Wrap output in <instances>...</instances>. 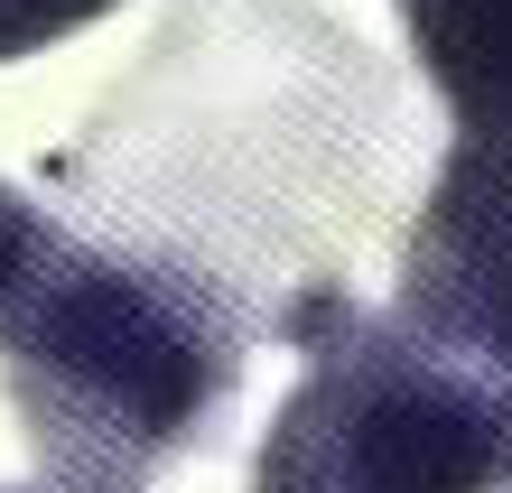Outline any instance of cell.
Wrapping results in <instances>:
<instances>
[{
	"label": "cell",
	"mask_w": 512,
	"mask_h": 493,
	"mask_svg": "<svg viewBox=\"0 0 512 493\" xmlns=\"http://www.w3.org/2000/svg\"><path fill=\"white\" fill-rule=\"evenodd\" d=\"M0 345L28 456L56 493H140L168 456L215 438L243 382L224 298L122 252H56Z\"/></svg>",
	"instance_id": "obj_1"
},
{
	"label": "cell",
	"mask_w": 512,
	"mask_h": 493,
	"mask_svg": "<svg viewBox=\"0 0 512 493\" xmlns=\"http://www.w3.org/2000/svg\"><path fill=\"white\" fill-rule=\"evenodd\" d=\"M410 317L512 382V131H466L410 242Z\"/></svg>",
	"instance_id": "obj_3"
},
{
	"label": "cell",
	"mask_w": 512,
	"mask_h": 493,
	"mask_svg": "<svg viewBox=\"0 0 512 493\" xmlns=\"http://www.w3.org/2000/svg\"><path fill=\"white\" fill-rule=\"evenodd\" d=\"M308 354L270 419L252 493H494L512 484V382L438 335L364 317L336 289L289 307Z\"/></svg>",
	"instance_id": "obj_2"
},
{
	"label": "cell",
	"mask_w": 512,
	"mask_h": 493,
	"mask_svg": "<svg viewBox=\"0 0 512 493\" xmlns=\"http://www.w3.org/2000/svg\"><path fill=\"white\" fill-rule=\"evenodd\" d=\"M66 252V242H56V224L38 205H28L19 187H0V335H10V317L28 307V289L47 280V261Z\"/></svg>",
	"instance_id": "obj_5"
},
{
	"label": "cell",
	"mask_w": 512,
	"mask_h": 493,
	"mask_svg": "<svg viewBox=\"0 0 512 493\" xmlns=\"http://www.w3.org/2000/svg\"><path fill=\"white\" fill-rule=\"evenodd\" d=\"M401 19L466 131H512V0H401Z\"/></svg>",
	"instance_id": "obj_4"
},
{
	"label": "cell",
	"mask_w": 512,
	"mask_h": 493,
	"mask_svg": "<svg viewBox=\"0 0 512 493\" xmlns=\"http://www.w3.org/2000/svg\"><path fill=\"white\" fill-rule=\"evenodd\" d=\"M94 10H112V0H0V66L47 38H66V28H84Z\"/></svg>",
	"instance_id": "obj_6"
}]
</instances>
